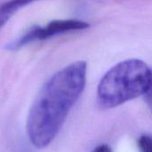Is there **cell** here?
I'll return each mask as SVG.
<instances>
[{"instance_id": "6", "label": "cell", "mask_w": 152, "mask_h": 152, "mask_svg": "<svg viewBox=\"0 0 152 152\" xmlns=\"http://www.w3.org/2000/svg\"><path fill=\"white\" fill-rule=\"evenodd\" d=\"M93 152H112L110 147H109L106 144H101L99 146H97L96 148H94V150Z\"/></svg>"}, {"instance_id": "5", "label": "cell", "mask_w": 152, "mask_h": 152, "mask_svg": "<svg viewBox=\"0 0 152 152\" xmlns=\"http://www.w3.org/2000/svg\"><path fill=\"white\" fill-rule=\"evenodd\" d=\"M138 147L141 152H152V137L142 135L138 140Z\"/></svg>"}, {"instance_id": "3", "label": "cell", "mask_w": 152, "mask_h": 152, "mask_svg": "<svg viewBox=\"0 0 152 152\" xmlns=\"http://www.w3.org/2000/svg\"><path fill=\"white\" fill-rule=\"evenodd\" d=\"M89 26V23L86 22L72 19L54 20L50 22L45 27L34 25L30 27L22 36L18 38L14 41H12L10 43V48L12 50H18L33 41L44 40L64 32L85 30L87 29Z\"/></svg>"}, {"instance_id": "4", "label": "cell", "mask_w": 152, "mask_h": 152, "mask_svg": "<svg viewBox=\"0 0 152 152\" xmlns=\"http://www.w3.org/2000/svg\"><path fill=\"white\" fill-rule=\"evenodd\" d=\"M35 1H37V0H9L0 5V10L11 15V13H12L16 10L27 4H29Z\"/></svg>"}, {"instance_id": "2", "label": "cell", "mask_w": 152, "mask_h": 152, "mask_svg": "<svg viewBox=\"0 0 152 152\" xmlns=\"http://www.w3.org/2000/svg\"><path fill=\"white\" fill-rule=\"evenodd\" d=\"M152 70L140 59H127L110 68L97 89V100L102 108H113L145 95Z\"/></svg>"}, {"instance_id": "8", "label": "cell", "mask_w": 152, "mask_h": 152, "mask_svg": "<svg viewBox=\"0 0 152 152\" xmlns=\"http://www.w3.org/2000/svg\"><path fill=\"white\" fill-rule=\"evenodd\" d=\"M152 70V69H151ZM145 96H146V99L148 100V102L151 105L152 107V75H151V83H150V86L145 93Z\"/></svg>"}, {"instance_id": "7", "label": "cell", "mask_w": 152, "mask_h": 152, "mask_svg": "<svg viewBox=\"0 0 152 152\" xmlns=\"http://www.w3.org/2000/svg\"><path fill=\"white\" fill-rule=\"evenodd\" d=\"M9 17H10V14H8L6 13H4V12H2L0 10V28H2L6 23Z\"/></svg>"}, {"instance_id": "1", "label": "cell", "mask_w": 152, "mask_h": 152, "mask_svg": "<svg viewBox=\"0 0 152 152\" xmlns=\"http://www.w3.org/2000/svg\"><path fill=\"white\" fill-rule=\"evenodd\" d=\"M87 65L74 62L55 73L42 87L27 119V133L37 149L47 147L61 129L86 82Z\"/></svg>"}]
</instances>
